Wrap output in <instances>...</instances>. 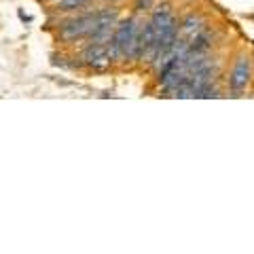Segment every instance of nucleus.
Returning a JSON list of instances; mask_svg holds the SVG:
<instances>
[{
  "instance_id": "1",
  "label": "nucleus",
  "mask_w": 254,
  "mask_h": 254,
  "mask_svg": "<svg viewBox=\"0 0 254 254\" xmlns=\"http://www.w3.org/2000/svg\"><path fill=\"white\" fill-rule=\"evenodd\" d=\"M140 26L136 19H125L117 26L113 38L108 43L110 60H133L138 58V43H140Z\"/></svg>"
},
{
  "instance_id": "3",
  "label": "nucleus",
  "mask_w": 254,
  "mask_h": 254,
  "mask_svg": "<svg viewBox=\"0 0 254 254\" xmlns=\"http://www.w3.org/2000/svg\"><path fill=\"white\" fill-rule=\"evenodd\" d=\"M83 60H85L87 66H93V68H104V66H108V64H110V51H108V45L91 43V45L85 49Z\"/></svg>"
},
{
  "instance_id": "4",
  "label": "nucleus",
  "mask_w": 254,
  "mask_h": 254,
  "mask_svg": "<svg viewBox=\"0 0 254 254\" xmlns=\"http://www.w3.org/2000/svg\"><path fill=\"white\" fill-rule=\"evenodd\" d=\"M246 81H248V62L246 60H240L237 62V66L233 70V76H231V87L235 91H240L242 87L246 85Z\"/></svg>"
},
{
  "instance_id": "5",
  "label": "nucleus",
  "mask_w": 254,
  "mask_h": 254,
  "mask_svg": "<svg viewBox=\"0 0 254 254\" xmlns=\"http://www.w3.org/2000/svg\"><path fill=\"white\" fill-rule=\"evenodd\" d=\"M87 0H58V9L60 11H72L78 9L81 4H85Z\"/></svg>"
},
{
  "instance_id": "2",
  "label": "nucleus",
  "mask_w": 254,
  "mask_h": 254,
  "mask_svg": "<svg viewBox=\"0 0 254 254\" xmlns=\"http://www.w3.org/2000/svg\"><path fill=\"white\" fill-rule=\"evenodd\" d=\"M95 28H98V15L87 13L76 19H70L68 23H64L60 34L64 41H78V38H89V34Z\"/></svg>"
},
{
  "instance_id": "6",
  "label": "nucleus",
  "mask_w": 254,
  "mask_h": 254,
  "mask_svg": "<svg viewBox=\"0 0 254 254\" xmlns=\"http://www.w3.org/2000/svg\"><path fill=\"white\" fill-rule=\"evenodd\" d=\"M106 2H115V0H106Z\"/></svg>"
}]
</instances>
